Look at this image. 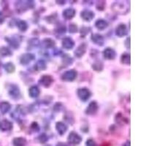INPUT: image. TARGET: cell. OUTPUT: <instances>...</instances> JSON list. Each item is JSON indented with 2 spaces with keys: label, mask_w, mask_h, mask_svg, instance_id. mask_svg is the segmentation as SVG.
<instances>
[{
  "label": "cell",
  "mask_w": 146,
  "mask_h": 146,
  "mask_svg": "<svg viewBox=\"0 0 146 146\" xmlns=\"http://www.w3.org/2000/svg\"><path fill=\"white\" fill-rule=\"evenodd\" d=\"M91 92L88 89L86 88H80V89H78V95L79 96V98L83 102H86L90 98V96H91Z\"/></svg>",
  "instance_id": "6da1fadb"
},
{
  "label": "cell",
  "mask_w": 146,
  "mask_h": 146,
  "mask_svg": "<svg viewBox=\"0 0 146 146\" xmlns=\"http://www.w3.org/2000/svg\"><path fill=\"white\" fill-rule=\"evenodd\" d=\"M76 77L77 72L73 70L65 72L63 75H62V80H65V81H72V80H75Z\"/></svg>",
  "instance_id": "7a4b0ae2"
},
{
  "label": "cell",
  "mask_w": 146,
  "mask_h": 146,
  "mask_svg": "<svg viewBox=\"0 0 146 146\" xmlns=\"http://www.w3.org/2000/svg\"><path fill=\"white\" fill-rule=\"evenodd\" d=\"M82 141V137L77 133L72 131L68 137V142L71 144H79Z\"/></svg>",
  "instance_id": "3957f363"
},
{
  "label": "cell",
  "mask_w": 146,
  "mask_h": 146,
  "mask_svg": "<svg viewBox=\"0 0 146 146\" xmlns=\"http://www.w3.org/2000/svg\"><path fill=\"white\" fill-rule=\"evenodd\" d=\"M53 82V78L49 75H44L40 78V80H39V83L43 86L44 87H49L52 83Z\"/></svg>",
  "instance_id": "277c9868"
},
{
  "label": "cell",
  "mask_w": 146,
  "mask_h": 146,
  "mask_svg": "<svg viewBox=\"0 0 146 146\" xmlns=\"http://www.w3.org/2000/svg\"><path fill=\"white\" fill-rule=\"evenodd\" d=\"M103 55H104V57H105L106 59L112 60L115 58V55H116V53H115V51L113 49H112V48H108L104 50Z\"/></svg>",
  "instance_id": "5b68a950"
},
{
  "label": "cell",
  "mask_w": 146,
  "mask_h": 146,
  "mask_svg": "<svg viewBox=\"0 0 146 146\" xmlns=\"http://www.w3.org/2000/svg\"><path fill=\"white\" fill-rule=\"evenodd\" d=\"M13 128V123L7 120H3L0 121V130L3 131H10Z\"/></svg>",
  "instance_id": "8992f818"
},
{
  "label": "cell",
  "mask_w": 146,
  "mask_h": 146,
  "mask_svg": "<svg viewBox=\"0 0 146 146\" xmlns=\"http://www.w3.org/2000/svg\"><path fill=\"white\" fill-rule=\"evenodd\" d=\"M35 59V56H34L33 54H30V53H26V54L23 55L21 57V64L26 65L28 64L29 63L32 62V60Z\"/></svg>",
  "instance_id": "52a82bcc"
},
{
  "label": "cell",
  "mask_w": 146,
  "mask_h": 146,
  "mask_svg": "<svg viewBox=\"0 0 146 146\" xmlns=\"http://www.w3.org/2000/svg\"><path fill=\"white\" fill-rule=\"evenodd\" d=\"M98 109V105H97V103L96 102H91L89 104L88 107L87 108L86 110V113L88 115H92L94 114Z\"/></svg>",
  "instance_id": "ba28073f"
},
{
  "label": "cell",
  "mask_w": 146,
  "mask_h": 146,
  "mask_svg": "<svg viewBox=\"0 0 146 146\" xmlns=\"http://www.w3.org/2000/svg\"><path fill=\"white\" fill-rule=\"evenodd\" d=\"M81 18H83L85 21H90L94 18V13L89 10H84L81 13Z\"/></svg>",
  "instance_id": "9c48e42d"
},
{
  "label": "cell",
  "mask_w": 146,
  "mask_h": 146,
  "mask_svg": "<svg viewBox=\"0 0 146 146\" xmlns=\"http://www.w3.org/2000/svg\"><path fill=\"white\" fill-rule=\"evenodd\" d=\"M62 44H63L64 48H66V49H71L75 45V42L70 37H66V38L64 39Z\"/></svg>",
  "instance_id": "30bf717a"
},
{
  "label": "cell",
  "mask_w": 146,
  "mask_h": 146,
  "mask_svg": "<svg viewBox=\"0 0 146 146\" xmlns=\"http://www.w3.org/2000/svg\"><path fill=\"white\" fill-rule=\"evenodd\" d=\"M91 40H92L94 43H96V45H102L103 43H104L103 37L100 35H98V34L92 35V36H91Z\"/></svg>",
  "instance_id": "8fae6325"
},
{
  "label": "cell",
  "mask_w": 146,
  "mask_h": 146,
  "mask_svg": "<svg viewBox=\"0 0 146 146\" xmlns=\"http://www.w3.org/2000/svg\"><path fill=\"white\" fill-rule=\"evenodd\" d=\"M86 43H83L77 48V50L75 52V54L78 57H81L86 53Z\"/></svg>",
  "instance_id": "7c38bea8"
},
{
  "label": "cell",
  "mask_w": 146,
  "mask_h": 146,
  "mask_svg": "<svg viewBox=\"0 0 146 146\" xmlns=\"http://www.w3.org/2000/svg\"><path fill=\"white\" fill-rule=\"evenodd\" d=\"M56 130L58 131V133L60 135H63L67 130V126L62 122H58L56 123Z\"/></svg>",
  "instance_id": "4fadbf2b"
},
{
  "label": "cell",
  "mask_w": 146,
  "mask_h": 146,
  "mask_svg": "<svg viewBox=\"0 0 146 146\" xmlns=\"http://www.w3.org/2000/svg\"><path fill=\"white\" fill-rule=\"evenodd\" d=\"M75 10L72 8H67L63 12V15L66 19H71L75 16Z\"/></svg>",
  "instance_id": "5bb4252c"
},
{
  "label": "cell",
  "mask_w": 146,
  "mask_h": 146,
  "mask_svg": "<svg viewBox=\"0 0 146 146\" xmlns=\"http://www.w3.org/2000/svg\"><path fill=\"white\" fill-rule=\"evenodd\" d=\"M116 35L118 36H123L126 35V27L125 24H120L118 27H117L116 30Z\"/></svg>",
  "instance_id": "9a60e30c"
},
{
  "label": "cell",
  "mask_w": 146,
  "mask_h": 146,
  "mask_svg": "<svg viewBox=\"0 0 146 146\" xmlns=\"http://www.w3.org/2000/svg\"><path fill=\"white\" fill-rule=\"evenodd\" d=\"M13 144L14 146H25L27 145V140L23 137H16L13 139Z\"/></svg>",
  "instance_id": "2e32d148"
},
{
  "label": "cell",
  "mask_w": 146,
  "mask_h": 146,
  "mask_svg": "<svg viewBox=\"0 0 146 146\" xmlns=\"http://www.w3.org/2000/svg\"><path fill=\"white\" fill-rule=\"evenodd\" d=\"M9 93H10V96H12L13 98L18 99V96H20V91H19V89L17 86H13L11 87V88L9 91Z\"/></svg>",
  "instance_id": "e0dca14e"
},
{
  "label": "cell",
  "mask_w": 146,
  "mask_h": 146,
  "mask_svg": "<svg viewBox=\"0 0 146 146\" xmlns=\"http://www.w3.org/2000/svg\"><path fill=\"white\" fill-rule=\"evenodd\" d=\"M29 94L31 96V97H33V98L37 97L39 96V94H40V89L38 88V87L32 86L29 89Z\"/></svg>",
  "instance_id": "ac0fdd59"
},
{
  "label": "cell",
  "mask_w": 146,
  "mask_h": 146,
  "mask_svg": "<svg viewBox=\"0 0 146 146\" xmlns=\"http://www.w3.org/2000/svg\"><path fill=\"white\" fill-rule=\"evenodd\" d=\"M95 25H96V28L97 29H100V30H103V29H105V28H107V27H108V24L105 20L100 19V20H98L96 22Z\"/></svg>",
  "instance_id": "d6986e66"
},
{
  "label": "cell",
  "mask_w": 146,
  "mask_h": 146,
  "mask_svg": "<svg viewBox=\"0 0 146 146\" xmlns=\"http://www.w3.org/2000/svg\"><path fill=\"white\" fill-rule=\"evenodd\" d=\"M10 109V105L7 102H3L0 103V111L2 113H6L8 112L9 110Z\"/></svg>",
  "instance_id": "ffe728a7"
},
{
  "label": "cell",
  "mask_w": 146,
  "mask_h": 146,
  "mask_svg": "<svg viewBox=\"0 0 146 146\" xmlns=\"http://www.w3.org/2000/svg\"><path fill=\"white\" fill-rule=\"evenodd\" d=\"M17 26H18V29L21 31H23V32L26 31L27 29V27H28L27 23L25 21H23L21 20H18V21H17Z\"/></svg>",
  "instance_id": "44dd1931"
},
{
  "label": "cell",
  "mask_w": 146,
  "mask_h": 146,
  "mask_svg": "<svg viewBox=\"0 0 146 146\" xmlns=\"http://www.w3.org/2000/svg\"><path fill=\"white\" fill-rule=\"evenodd\" d=\"M121 62L123 64H130V56L129 54L128 53H124V54L122 55L121 56Z\"/></svg>",
  "instance_id": "7402d4cb"
},
{
  "label": "cell",
  "mask_w": 146,
  "mask_h": 146,
  "mask_svg": "<svg viewBox=\"0 0 146 146\" xmlns=\"http://www.w3.org/2000/svg\"><path fill=\"white\" fill-rule=\"evenodd\" d=\"M0 53L3 56H9V55H11L12 53L10 52V50H9L7 48H5V47H3L0 49Z\"/></svg>",
  "instance_id": "603a6c76"
},
{
  "label": "cell",
  "mask_w": 146,
  "mask_h": 146,
  "mask_svg": "<svg viewBox=\"0 0 146 146\" xmlns=\"http://www.w3.org/2000/svg\"><path fill=\"white\" fill-rule=\"evenodd\" d=\"M36 69L37 70H43L45 69V64L43 61H39L36 64Z\"/></svg>",
  "instance_id": "cb8c5ba5"
},
{
  "label": "cell",
  "mask_w": 146,
  "mask_h": 146,
  "mask_svg": "<svg viewBox=\"0 0 146 146\" xmlns=\"http://www.w3.org/2000/svg\"><path fill=\"white\" fill-rule=\"evenodd\" d=\"M5 68L6 71L8 72H13L15 70V66L12 63H7V64H5Z\"/></svg>",
  "instance_id": "d4e9b609"
},
{
  "label": "cell",
  "mask_w": 146,
  "mask_h": 146,
  "mask_svg": "<svg viewBox=\"0 0 146 146\" xmlns=\"http://www.w3.org/2000/svg\"><path fill=\"white\" fill-rule=\"evenodd\" d=\"M44 45L46 48H52L54 45V41L50 39H46L44 40Z\"/></svg>",
  "instance_id": "484cf974"
},
{
  "label": "cell",
  "mask_w": 146,
  "mask_h": 146,
  "mask_svg": "<svg viewBox=\"0 0 146 146\" xmlns=\"http://www.w3.org/2000/svg\"><path fill=\"white\" fill-rule=\"evenodd\" d=\"M96 67L98 68L97 69V71H101V70H102V67H103L102 64L100 62H96V63H95L94 64H93V69L96 70Z\"/></svg>",
  "instance_id": "4316f807"
},
{
  "label": "cell",
  "mask_w": 146,
  "mask_h": 146,
  "mask_svg": "<svg viewBox=\"0 0 146 146\" xmlns=\"http://www.w3.org/2000/svg\"><path fill=\"white\" fill-rule=\"evenodd\" d=\"M39 139H40V143H45V142L48 141V137H47L45 134H42V135H41L39 137Z\"/></svg>",
  "instance_id": "83f0119b"
},
{
  "label": "cell",
  "mask_w": 146,
  "mask_h": 146,
  "mask_svg": "<svg viewBox=\"0 0 146 146\" xmlns=\"http://www.w3.org/2000/svg\"><path fill=\"white\" fill-rule=\"evenodd\" d=\"M78 30V28H77V26L75 24H71L70 26V32L71 33H75Z\"/></svg>",
  "instance_id": "f1b7e54d"
},
{
  "label": "cell",
  "mask_w": 146,
  "mask_h": 146,
  "mask_svg": "<svg viewBox=\"0 0 146 146\" xmlns=\"http://www.w3.org/2000/svg\"><path fill=\"white\" fill-rule=\"evenodd\" d=\"M86 146H96V143L94 141L93 139H88V140L86 141Z\"/></svg>",
  "instance_id": "f546056e"
},
{
  "label": "cell",
  "mask_w": 146,
  "mask_h": 146,
  "mask_svg": "<svg viewBox=\"0 0 146 146\" xmlns=\"http://www.w3.org/2000/svg\"><path fill=\"white\" fill-rule=\"evenodd\" d=\"M56 146H69V145L67 144H66V143H59L56 145Z\"/></svg>",
  "instance_id": "4dcf8cb0"
},
{
  "label": "cell",
  "mask_w": 146,
  "mask_h": 146,
  "mask_svg": "<svg viewBox=\"0 0 146 146\" xmlns=\"http://www.w3.org/2000/svg\"><path fill=\"white\" fill-rule=\"evenodd\" d=\"M123 146H130V142L129 141L127 142V143H126Z\"/></svg>",
  "instance_id": "1f68e13d"
}]
</instances>
